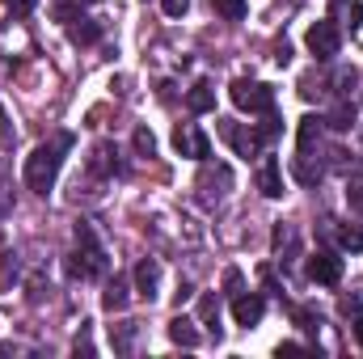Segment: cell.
Instances as JSON below:
<instances>
[{
    "mask_svg": "<svg viewBox=\"0 0 363 359\" xmlns=\"http://www.w3.org/2000/svg\"><path fill=\"white\" fill-rule=\"evenodd\" d=\"M68 148H72V136H55L51 144H38V148L26 157V186H30L34 194H47V190L55 186Z\"/></svg>",
    "mask_w": 363,
    "mask_h": 359,
    "instance_id": "cell-1",
    "label": "cell"
},
{
    "mask_svg": "<svg viewBox=\"0 0 363 359\" xmlns=\"http://www.w3.org/2000/svg\"><path fill=\"white\" fill-rule=\"evenodd\" d=\"M68 275L72 279H97V275H106V250L97 245L89 224H77V254L68 258Z\"/></svg>",
    "mask_w": 363,
    "mask_h": 359,
    "instance_id": "cell-2",
    "label": "cell"
},
{
    "mask_svg": "<svg viewBox=\"0 0 363 359\" xmlns=\"http://www.w3.org/2000/svg\"><path fill=\"white\" fill-rule=\"evenodd\" d=\"M228 97H233L237 110H250V114H271L274 110V89L262 85V81H245V77H241V81H233Z\"/></svg>",
    "mask_w": 363,
    "mask_h": 359,
    "instance_id": "cell-3",
    "label": "cell"
},
{
    "mask_svg": "<svg viewBox=\"0 0 363 359\" xmlns=\"http://www.w3.org/2000/svg\"><path fill=\"white\" fill-rule=\"evenodd\" d=\"M304 47H308L317 60H334V55H338V47H342V30H338L334 21H317V26H308Z\"/></svg>",
    "mask_w": 363,
    "mask_h": 359,
    "instance_id": "cell-4",
    "label": "cell"
},
{
    "mask_svg": "<svg viewBox=\"0 0 363 359\" xmlns=\"http://www.w3.org/2000/svg\"><path fill=\"white\" fill-rule=\"evenodd\" d=\"M304 275H308L313 283H321V287H338V283H342V258L330 254V250H317V254H308Z\"/></svg>",
    "mask_w": 363,
    "mask_h": 359,
    "instance_id": "cell-5",
    "label": "cell"
},
{
    "mask_svg": "<svg viewBox=\"0 0 363 359\" xmlns=\"http://www.w3.org/2000/svg\"><path fill=\"white\" fill-rule=\"evenodd\" d=\"M220 136H224V140L237 148V157H245V161L262 153V140H258V131H254V127L245 131L241 123H233V118H220Z\"/></svg>",
    "mask_w": 363,
    "mask_h": 359,
    "instance_id": "cell-6",
    "label": "cell"
},
{
    "mask_svg": "<svg viewBox=\"0 0 363 359\" xmlns=\"http://www.w3.org/2000/svg\"><path fill=\"white\" fill-rule=\"evenodd\" d=\"M174 148H178L182 157H194V161H207L211 157V140L199 127H190V123H182L178 131H174Z\"/></svg>",
    "mask_w": 363,
    "mask_h": 359,
    "instance_id": "cell-7",
    "label": "cell"
},
{
    "mask_svg": "<svg viewBox=\"0 0 363 359\" xmlns=\"http://www.w3.org/2000/svg\"><path fill=\"white\" fill-rule=\"evenodd\" d=\"M228 186H233L228 165H211V161H203V174H199V190H203V199H224Z\"/></svg>",
    "mask_w": 363,
    "mask_h": 359,
    "instance_id": "cell-8",
    "label": "cell"
},
{
    "mask_svg": "<svg viewBox=\"0 0 363 359\" xmlns=\"http://www.w3.org/2000/svg\"><path fill=\"white\" fill-rule=\"evenodd\" d=\"M157 287H161V267H157V258H140V267H135V292H140V300H157Z\"/></svg>",
    "mask_w": 363,
    "mask_h": 359,
    "instance_id": "cell-9",
    "label": "cell"
},
{
    "mask_svg": "<svg viewBox=\"0 0 363 359\" xmlns=\"http://www.w3.org/2000/svg\"><path fill=\"white\" fill-rule=\"evenodd\" d=\"M262 313H267V300H262V296H254V292L233 300V317H237V326H245V330H250V326H258V321H262Z\"/></svg>",
    "mask_w": 363,
    "mask_h": 359,
    "instance_id": "cell-10",
    "label": "cell"
},
{
    "mask_svg": "<svg viewBox=\"0 0 363 359\" xmlns=\"http://www.w3.org/2000/svg\"><path fill=\"white\" fill-rule=\"evenodd\" d=\"M258 190H262L267 199H283V170H279L274 157H267V161L258 165Z\"/></svg>",
    "mask_w": 363,
    "mask_h": 359,
    "instance_id": "cell-11",
    "label": "cell"
},
{
    "mask_svg": "<svg viewBox=\"0 0 363 359\" xmlns=\"http://www.w3.org/2000/svg\"><path fill=\"white\" fill-rule=\"evenodd\" d=\"M186 106H190L194 114H207V110H216V89H211L207 81H199L194 89L186 93Z\"/></svg>",
    "mask_w": 363,
    "mask_h": 359,
    "instance_id": "cell-12",
    "label": "cell"
},
{
    "mask_svg": "<svg viewBox=\"0 0 363 359\" xmlns=\"http://www.w3.org/2000/svg\"><path fill=\"white\" fill-rule=\"evenodd\" d=\"M169 338H174L178 347H199V330H194L190 317H174V321H169Z\"/></svg>",
    "mask_w": 363,
    "mask_h": 359,
    "instance_id": "cell-13",
    "label": "cell"
},
{
    "mask_svg": "<svg viewBox=\"0 0 363 359\" xmlns=\"http://www.w3.org/2000/svg\"><path fill=\"white\" fill-rule=\"evenodd\" d=\"M334 17H342L347 30H359L363 26V4L359 0H334Z\"/></svg>",
    "mask_w": 363,
    "mask_h": 359,
    "instance_id": "cell-14",
    "label": "cell"
},
{
    "mask_svg": "<svg viewBox=\"0 0 363 359\" xmlns=\"http://www.w3.org/2000/svg\"><path fill=\"white\" fill-rule=\"evenodd\" d=\"M101 304H106L110 313H123V309H127V283H123V279H110V283H106Z\"/></svg>",
    "mask_w": 363,
    "mask_h": 359,
    "instance_id": "cell-15",
    "label": "cell"
},
{
    "mask_svg": "<svg viewBox=\"0 0 363 359\" xmlns=\"http://www.w3.org/2000/svg\"><path fill=\"white\" fill-rule=\"evenodd\" d=\"M199 321L211 326V334L220 338V300H216V296H203V300H199Z\"/></svg>",
    "mask_w": 363,
    "mask_h": 359,
    "instance_id": "cell-16",
    "label": "cell"
},
{
    "mask_svg": "<svg viewBox=\"0 0 363 359\" xmlns=\"http://www.w3.org/2000/svg\"><path fill=\"white\" fill-rule=\"evenodd\" d=\"M334 237H338V245H342V250L363 254V228H355V224H342V228H334Z\"/></svg>",
    "mask_w": 363,
    "mask_h": 359,
    "instance_id": "cell-17",
    "label": "cell"
},
{
    "mask_svg": "<svg viewBox=\"0 0 363 359\" xmlns=\"http://www.w3.org/2000/svg\"><path fill=\"white\" fill-rule=\"evenodd\" d=\"M211 9H216L220 17H228V21H241V17L250 13V0H211Z\"/></svg>",
    "mask_w": 363,
    "mask_h": 359,
    "instance_id": "cell-18",
    "label": "cell"
},
{
    "mask_svg": "<svg viewBox=\"0 0 363 359\" xmlns=\"http://www.w3.org/2000/svg\"><path fill=\"white\" fill-rule=\"evenodd\" d=\"M330 127H334V131H351V127H355V110H351V106H334Z\"/></svg>",
    "mask_w": 363,
    "mask_h": 359,
    "instance_id": "cell-19",
    "label": "cell"
},
{
    "mask_svg": "<svg viewBox=\"0 0 363 359\" xmlns=\"http://www.w3.org/2000/svg\"><path fill=\"white\" fill-rule=\"evenodd\" d=\"M97 38H101V26H93V21L72 26V43H97Z\"/></svg>",
    "mask_w": 363,
    "mask_h": 359,
    "instance_id": "cell-20",
    "label": "cell"
},
{
    "mask_svg": "<svg viewBox=\"0 0 363 359\" xmlns=\"http://www.w3.org/2000/svg\"><path fill=\"white\" fill-rule=\"evenodd\" d=\"M291 317H296V326H300V330H308V334H317V326H321V317H317L313 309H296Z\"/></svg>",
    "mask_w": 363,
    "mask_h": 359,
    "instance_id": "cell-21",
    "label": "cell"
},
{
    "mask_svg": "<svg viewBox=\"0 0 363 359\" xmlns=\"http://www.w3.org/2000/svg\"><path fill=\"white\" fill-rule=\"evenodd\" d=\"M334 85H338V93H351L359 85V72H355V68H342V72L334 77Z\"/></svg>",
    "mask_w": 363,
    "mask_h": 359,
    "instance_id": "cell-22",
    "label": "cell"
},
{
    "mask_svg": "<svg viewBox=\"0 0 363 359\" xmlns=\"http://www.w3.org/2000/svg\"><path fill=\"white\" fill-rule=\"evenodd\" d=\"M135 148H140L144 157H152V153H157V140H152V131H148V127H140V131H135Z\"/></svg>",
    "mask_w": 363,
    "mask_h": 359,
    "instance_id": "cell-23",
    "label": "cell"
},
{
    "mask_svg": "<svg viewBox=\"0 0 363 359\" xmlns=\"http://www.w3.org/2000/svg\"><path fill=\"white\" fill-rule=\"evenodd\" d=\"M17 279V263H13V254H4V263H0V287H9Z\"/></svg>",
    "mask_w": 363,
    "mask_h": 359,
    "instance_id": "cell-24",
    "label": "cell"
},
{
    "mask_svg": "<svg viewBox=\"0 0 363 359\" xmlns=\"http://www.w3.org/2000/svg\"><path fill=\"white\" fill-rule=\"evenodd\" d=\"M347 203H351V211H363V182L347 186Z\"/></svg>",
    "mask_w": 363,
    "mask_h": 359,
    "instance_id": "cell-25",
    "label": "cell"
},
{
    "mask_svg": "<svg viewBox=\"0 0 363 359\" xmlns=\"http://www.w3.org/2000/svg\"><path fill=\"white\" fill-rule=\"evenodd\" d=\"M161 9H165V17H182L190 9V0H161Z\"/></svg>",
    "mask_w": 363,
    "mask_h": 359,
    "instance_id": "cell-26",
    "label": "cell"
},
{
    "mask_svg": "<svg viewBox=\"0 0 363 359\" xmlns=\"http://www.w3.org/2000/svg\"><path fill=\"white\" fill-rule=\"evenodd\" d=\"M55 17L60 21H77L81 17V4H55Z\"/></svg>",
    "mask_w": 363,
    "mask_h": 359,
    "instance_id": "cell-27",
    "label": "cell"
},
{
    "mask_svg": "<svg viewBox=\"0 0 363 359\" xmlns=\"http://www.w3.org/2000/svg\"><path fill=\"white\" fill-rule=\"evenodd\" d=\"M224 287H228V296H241V292H237V287H241V270H228V275H224Z\"/></svg>",
    "mask_w": 363,
    "mask_h": 359,
    "instance_id": "cell-28",
    "label": "cell"
},
{
    "mask_svg": "<svg viewBox=\"0 0 363 359\" xmlns=\"http://www.w3.org/2000/svg\"><path fill=\"white\" fill-rule=\"evenodd\" d=\"M30 9H34V0H9V13H13V17H26Z\"/></svg>",
    "mask_w": 363,
    "mask_h": 359,
    "instance_id": "cell-29",
    "label": "cell"
},
{
    "mask_svg": "<svg viewBox=\"0 0 363 359\" xmlns=\"http://www.w3.org/2000/svg\"><path fill=\"white\" fill-rule=\"evenodd\" d=\"M300 351H304L300 343H279V355H300Z\"/></svg>",
    "mask_w": 363,
    "mask_h": 359,
    "instance_id": "cell-30",
    "label": "cell"
},
{
    "mask_svg": "<svg viewBox=\"0 0 363 359\" xmlns=\"http://www.w3.org/2000/svg\"><path fill=\"white\" fill-rule=\"evenodd\" d=\"M355 338H359V347H363V321H359V326H355Z\"/></svg>",
    "mask_w": 363,
    "mask_h": 359,
    "instance_id": "cell-31",
    "label": "cell"
}]
</instances>
